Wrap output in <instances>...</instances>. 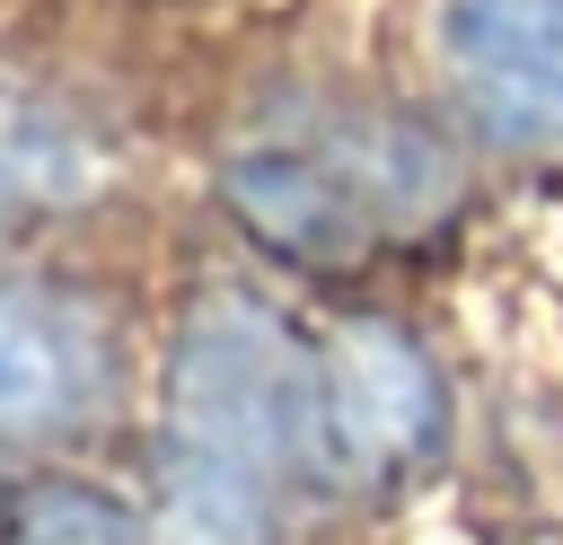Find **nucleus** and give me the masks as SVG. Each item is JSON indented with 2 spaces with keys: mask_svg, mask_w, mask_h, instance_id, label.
<instances>
[]
</instances>
